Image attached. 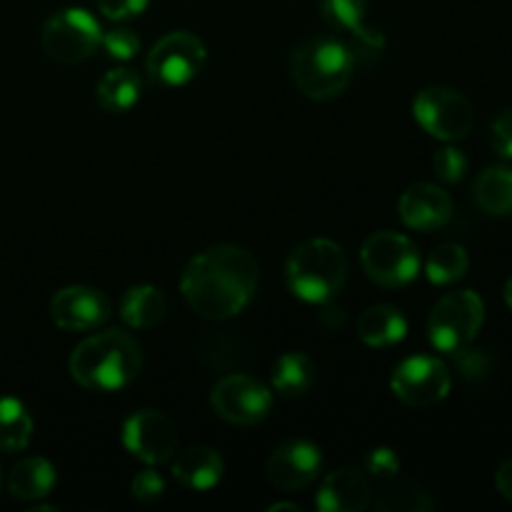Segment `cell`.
I'll use <instances>...</instances> for the list:
<instances>
[{
	"label": "cell",
	"instance_id": "6da1fadb",
	"mask_svg": "<svg viewBox=\"0 0 512 512\" xmlns=\"http://www.w3.org/2000/svg\"><path fill=\"white\" fill-rule=\"evenodd\" d=\"M258 290V263L240 245L220 243L195 255L183 270L180 293L205 320H228L243 313Z\"/></svg>",
	"mask_w": 512,
	"mask_h": 512
},
{
	"label": "cell",
	"instance_id": "7a4b0ae2",
	"mask_svg": "<svg viewBox=\"0 0 512 512\" xmlns=\"http://www.w3.org/2000/svg\"><path fill=\"white\" fill-rule=\"evenodd\" d=\"M70 378L85 390L113 393L133 383L143 370V350L133 335L105 330L90 335L70 353Z\"/></svg>",
	"mask_w": 512,
	"mask_h": 512
},
{
	"label": "cell",
	"instance_id": "3957f363",
	"mask_svg": "<svg viewBox=\"0 0 512 512\" xmlns=\"http://www.w3.org/2000/svg\"><path fill=\"white\" fill-rule=\"evenodd\" d=\"M345 280H348V258L343 248L328 238L305 240L285 263V283L290 293L305 303H330L343 293Z\"/></svg>",
	"mask_w": 512,
	"mask_h": 512
},
{
	"label": "cell",
	"instance_id": "277c9868",
	"mask_svg": "<svg viewBox=\"0 0 512 512\" xmlns=\"http://www.w3.org/2000/svg\"><path fill=\"white\" fill-rule=\"evenodd\" d=\"M355 63L340 38H310L290 55V78L310 100H333L348 90Z\"/></svg>",
	"mask_w": 512,
	"mask_h": 512
},
{
	"label": "cell",
	"instance_id": "5b68a950",
	"mask_svg": "<svg viewBox=\"0 0 512 512\" xmlns=\"http://www.w3.org/2000/svg\"><path fill=\"white\" fill-rule=\"evenodd\" d=\"M485 323V305L475 290H455L440 298L428 315V338L440 353L455 355L473 345Z\"/></svg>",
	"mask_w": 512,
	"mask_h": 512
},
{
	"label": "cell",
	"instance_id": "8992f818",
	"mask_svg": "<svg viewBox=\"0 0 512 512\" xmlns=\"http://www.w3.org/2000/svg\"><path fill=\"white\" fill-rule=\"evenodd\" d=\"M360 265L373 283L400 288L418 278L420 255L413 240L393 230H378L360 248Z\"/></svg>",
	"mask_w": 512,
	"mask_h": 512
},
{
	"label": "cell",
	"instance_id": "52a82bcc",
	"mask_svg": "<svg viewBox=\"0 0 512 512\" xmlns=\"http://www.w3.org/2000/svg\"><path fill=\"white\" fill-rule=\"evenodd\" d=\"M413 115L425 133L455 143L473 133L475 108L463 93L445 85H430L413 100Z\"/></svg>",
	"mask_w": 512,
	"mask_h": 512
},
{
	"label": "cell",
	"instance_id": "ba28073f",
	"mask_svg": "<svg viewBox=\"0 0 512 512\" xmlns=\"http://www.w3.org/2000/svg\"><path fill=\"white\" fill-rule=\"evenodd\" d=\"M100 25L88 10L65 8L60 13L50 15L40 33L45 55L55 63L75 65L88 60L100 45Z\"/></svg>",
	"mask_w": 512,
	"mask_h": 512
},
{
	"label": "cell",
	"instance_id": "9c48e42d",
	"mask_svg": "<svg viewBox=\"0 0 512 512\" xmlns=\"http://www.w3.org/2000/svg\"><path fill=\"white\" fill-rule=\"evenodd\" d=\"M205 60H208V50H205L203 40L198 35L178 30V33L163 35L153 45L148 60H145V68L155 83L178 88V85L198 78Z\"/></svg>",
	"mask_w": 512,
	"mask_h": 512
},
{
	"label": "cell",
	"instance_id": "30bf717a",
	"mask_svg": "<svg viewBox=\"0 0 512 512\" xmlns=\"http://www.w3.org/2000/svg\"><path fill=\"white\" fill-rule=\"evenodd\" d=\"M210 408L225 423L248 428V425H258L268 418L270 408H273V393L258 378L243 373L225 375L213 385Z\"/></svg>",
	"mask_w": 512,
	"mask_h": 512
},
{
	"label": "cell",
	"instance_id": "8fae6325",
	"mask_svg": "<svg viewBox=\"0 0 512 512\" xmlns=\"http://www.w3.org/2000/svg\"><path fill=\"white\" fill-rule=\"evenodd\" d=\"M450 370L443 360L418 355L408 358L390 375V390L410 408H433L450 393Z\"/></svg>",
	"mask_w": 512,
	"mask_h": 512
},
{
	"label": "cell",
	"instance_id": "7c38bea8",
	"mask_svg": "<svg viewBox=\"0 0 512 512\" xmlns=\"http://www.w3.org/2000/svg\"><path fill=\"white\" fill-rule=\"evenodd\" d=\"M123 445L145 465L168 463L178 450V428L160 410H138L123 425Z\"/></svg>",
	"mask_w": 512,
	"mask_h": 512
},
{
	"label": "cell",
	"instance_id": "4fadbf2b",
	"mask_svg": "<svg viewBox=\"0 0 512 512\" xmlns=\"http://www.w3.org/2000/svg\"><path fill=\"white\" fill-rule=\"evenodd\" d=\"M110 315H113V303L108 295L98 288H88V285H68L50 300L53 323L70 333H85V330L98 328Z\"/></svg>",
	"mask_w": 512,
	"mask_h": 512
},
{
	"label": "cell",
	"instance_id": "5bb4252c",
	"mask_svg": "<svg viewBox=\"0 0 512 512\" xmlns=\"http://www.w3.org/2000/svg\"><path fill=\"white\" fill-rule=\"evenodd\" d=\"M323 458L320 450L308 440H288L273 450L268 458L265 473L270 485L278 490H303L320 475Z\"/></svg>",
	"mask_w": 512,
	"mask_h": 512
},
{
	"label": "cell",
	"instance_id": "9a60e30c",
	"mask_svg": "<svg viewBox=\"0 0 512 512\" xmlns=\"http://www.w3.org/2000/svg\"><path fill=\"white\" fill-rule=\"evenodd\" d=\"M398 213L408 228L413 230H438L450 223L455 208L453 198L443 188L433 183H415L400 195Z\"/></svg>",
	"mask_w": 512,
	"mask_h": 512
},
{
	"label": "cell",
	"instance_id": "2e32d148",
	"mask_svg": "<svg viewBox=\"0 0 512 512\" xmlns=\"http://www.w3.org/2000/svg\"><path fill=\"white\" fill-rule=\"evenodd\" d=\"M315 505L320 512H363L373 505V485L365 470H333L320 483Z\"/></svg>",
	"mask_w": 512,
	"mask_h": 512
},
{
	"label": "cell",
	"instance_id": "e0dca14e",
	"mask_svg": "<svg viewBox=\"0 0 512 512\" xmlns=\"http://www.w3.org/2000/svg\"><path fill=\"white\" fill-rule=\"evenodd\" d=\"M225 473V463L220 453L208 445H195L180 453L173 463V478L178 480L183 488L195 490V493H205V490L215 488Z\"/></svg>",
	"mask_w": 512,
	"mask_h": 512
},
{
	"label": "cell",
	"instance_id": "ac0fdd59",
	"mask_svg": "<svg viewBox=\"0 0 512 512\" xmlns=\"http://www.w3.org/2000/svg\"><path fill=\"white\" fill-rule=\"evenodd\" d=\"M55 468L45 458H23L13 465L8 475V490L15 500L23 503H38L48 498L50 490L55 488Z\"/></svg>",
	"mask_w": 512,
	"mask_h": 512
},
{
	"label": "cell",
	"instance_id": "d6986e66",
	"mask_svg": "<svg viewBox=\"0 0 512 512\" xmlns=\"http://www.w3.org/2000/svg\"><path fill=\"white\" fill-rule=\"evenodd\" d=\"M408 333V320L395 305H373L358 318V335L370 348H390Z\"/></svg>",
	"mask_w": 512,
	"mask_h": 512
},
{
	"label": "cell",
	"instance_id": "ffe728a7",
	"mask_svg": "<svg viewBox=\"0 0 512 512\" xmlns=\"http://www.w3.org/2000/svg\"><path fill=\"white\" fill-rule=\"evenodd\" d=\"M168 313V298L155 285H135L120 300V318L135 330H150L163 323Z\"/></svg>",
	"mask_w": 512,
	"mask_h": 512
},
{
	"label": "cell",
	"instance_id": "44dd1931",
	"mask_svg": "<svg viewBox=\"0 0 512 512\" xmlns=\"http://www.w3.org/2000/svg\"><path fill=\"white\" fill-rule=\"evenodd\" d=\"M143 93V83L135 75V70L115 68L100 78L98 88H95V100L105 113H128Z\"/></svg>",
	"mask_w": 512,
	"mask_h": 512
},
{
	"label": "cell",
	"instance_id": "7402d4cb",
	"mask_svg": "<svg viewBox=\"0 0 512 512\" xmlns=\"http://www.w3.org/2000/svg\"><path fill=\"white\" fill-rule=\"evenodd\" d=\"M315 363L310 355L300 353H285L275 360L273 365V388L275 393L283 398H303L310 393L315 385Z\"/></svg>",
	"mask_w": 512,
	"mask_h": 512
},
{
	"label": "cell",
	"instance_id": "603a6c76",
	"mask_svg": "<svg viewBox=\"0 0 512 512\" xmlns=\"http://www.w3.org/2000/svg\"><path fill=\"white\" fill-rule=\"evenodd\" d=\"M475 203L483 213L510 215L512 213V170L510 168H488L478 175L473 185Z\"/></svg>",
	"mask_w": 512,
	"mask_h": 512
},
{
	"label": "cell",
	"instance_id": "cb8c5ba5",
	"mask_svg": "<svg viewBox=\"0 0 512 512\" xmlns=\"http://www.w3.org/2000/svg\"><path fill=\"white\" fill-rule=\"evenodd\" d=\"M373 505L380 512H430L435 508V500L415 480L390 478L378 498H373Z\"/></svg>",
	"mask_w": 512,
	"mask_h": 512
},
{
	"label": "cell",
	"instance_id": "d4e9b609",
	"mask_svg": "<svg viewBox=\"0 0 512 512\" xmlns=\"http://www.w3.org/2000/svg\"><path fill=\"white\" fill-rule=\"evenodd\" d=\"M33 438V418L15 398H0V453H23Z\"/></svg>",
	"mask_w": 512,
	"mask_h": 512
},
{
	"label": "cell",
	"instance_id": "484cf974",
	"mask_svg": "<svg viewBox=\"0 0 512 512\" xmlns=\"http://www.w3.org/2000/svg\"><path fill=\"white\" fill-rule=\"evenodd\" d=\"M468 268H470L468 250L458 243L435 245L433 253L428 255V263H425L428 280L435 285L458 283L460 278H465Z\"/></svg>",
	"mask_w": 512,
	"mask_h": 512
},
{
	"label": "cell",
	"instance_id": "4316f807",
	"mask_svg": "<svg viewBox=\"0 0 512 512\" xmlns=\"http://www.w3.org/2000/svg\"><path fill=\"white\" fill-rule=\"evenodd\" d=\"M340 40L348 48L350 58L355 65H363L370 68L373 63H378L380 55L385 50V38L378 28H370V25L360 23L358 28L348 30V33H340Z\"/></svg>",
	"mask_w": 512,
	"mask_h": 512
},
{
	"label": "cell",
	"instance_id": "83f0119b",
	"mask_svg": "<svg viewBox=\"0 0 512 512\" xmlns=\"http://www.w3.org/2000/svg\"><path fill=\"white\" fill-rule=\"evenodd\" d=\"M365 8H368V0H320L323 20L335 33H348L365 23Z\"/></svg>",
	"mask_w": 512,
	"mask_h": 512
},
{
	"label": "cell",
	"instance_id": "f1b7e54d",
	"mask_svg": "<svg viewBox=\"0 0 512 512\" xmlns=\"http://www.w3.org/2000/svg\"><path fill=\"white\" fill-rule=\"evenodd\" d=\"M430 168H433L435 178L443 180V183H460L465 170H468V160H465V155L460 153L458 148L445 145V148H440L438 153L433 155Z\"/></svg>",
	"mask_w": 512,
	"mask_h": 512
},
{
	"label": "cell",
	"instance_id": "f546056e",
	"mask_svg": "<svg viewBox=\"0 0 512 512\" xmlns=\"http://www.w3.org/2000/svg\"><path fill=\"white\" fill-rule=\"evenodd\" d=\"M453 358H455V363H458L460 375H463L465 380H473V383L488 378L495 368V363H493V358H490L488 350H473L470 345L468 348L458 350Z\"/></svg>",
	"mask_w": 512,
	"mask_h": 512
},
{
	"label": "cell",
	"instance_id": "4dcf8cb0",
	"mask_svg": "<svg viewBox=\"0 0 512 512\" xmlns=\"http://www.w3.org/2000/svg\"><path fill=\"white\" fill-rule=\"evenodd\" d=\"M100 45L105 48V53L115 60H130L138 55L140 50V40L138 35L133 33L130 28H115L110 33H105L100 38Z\"/></svg>",
	"mask_w": 512,
	"mask_h": 512
},
{
	"label": "cell",
	"instance_id": "1f68e13d",
	"mask_svg": "<svg viewBox=\"0 0 512 512\" xmlns=\"http://www.w3.org/2000/svg\"><path fill=\"white\" fill-rule=\"evenodd\" d=\"M365 475L375 480H390L398 475L400 460L390 448H375L365 455Z\"/></svg>",
	"mask_w": 512,
	"mask_h": 512
},
{
	"label": "cell",
	"instance_id": "d6a6232c",
	"mask_svg": "<svg viewBox=\"0 0 512 512\" xmlns=\"http://www.w3.org/2000/svg\"><path fill=\"white\" fill-rule=\"evenodd\" d=\"M130 493H133V498L138 500V503L148 505L163 498L165 483L155 470H143V473L135 475L133 483H130Z\"/></svg>",
	"mask_w": 512,
	"mask_h": 512
},
{
	"label": "cell",
	"instance_id": "836d02e7",
	"mask_svg": "<svg viewBox=\"0 0 512 512\" xmlns=\"http://www.w3.org/2000/svg\"><path fill=\"white\" fill-rule=\"evenodd\" d=\"M98 10L110 20H128L143 13L150 0H95Z\"/></svg>",
	"mask_w": 512,
	"mask_h": 512
},
{
	"label": "cell",
	"instance_id": "e575fe53",
	"mask_svg": "<svg viewBox=\"0 0 512 512\" xmlns=\"http://www.w3.org/2000/svg\"><path fill=\"white\" fill-rule=\"evenodd\" d=\"M490 135H493V148L498 150L503 158L512 160V108L503 110V113L493 120Z\"/></svg>",
	"mask_w": 512,
	"mask_h": 512
},
{
	"label": "cell",
	"instance_id": "d590c367",
	"mask_svg": "<svg viewBox=\"0 0 512 512\" xmlns=\"http://www.w3.org/2000/svg\"><path fill=\"white\" fill-rule=\"evenodd\" d=\"M318 323L323 325L325 330H330V333H335V330H340L345 325V310L343 308H335V305H328L325 303L323 313L318 315Z\"/></svg>",
	"mask_w": 512,
	"mask_h": 512
},
{
	"label": "cell",
	"instance_id": "8d00e7d4",
	"mask_svg": "<svg viewBox=\"0 0 512 512\" xmlns=\"http://www.w3.org/2000/svg\"><path fill=\"white\" fill-rule=\"evenodd\" d=\"M495 485H498L500 495L508 498L512 503V458L505 460V463L498 468V473H495Z\"/></svg>",
	"mask_w": 512,
	"mask_h": 512
},
{
	"label": "cell",
	"instance_id": "74e56055",
	"mask_svg": "<svg viewBox=\"0 0 512 512\" xmlns=\"http://www.w3.org/2000/svg\"><path fill=\"white\" fill-rule=\"evenodd\" d=\"M270 512H278V510H293V512H300V508L295 503H275V505H270L268 508Z\"/></svg>",
	"mask_w": 512,
	"mask_h": 512
},
{
	"label": "cell",
	"instance_id": "f35d334b",
	"mask_svg": "<svg viewBox=\"0 0 512 512\" xmlns=\"http://www.w3.org/2000/svg\"><path fill=\"white\" fill-rule=\"evenodd\" d=\"M505 303H508V308L512 310V278L508 280V285H505Z\"/></svg>",
	"mask_w": 512,
	"mask_h": 512
},
{
	"label": "cell",
	"instance_id": "ab89813d",
	"mask_svg": "<svg viewBox=\"0 0 512 512\" xmlns=\"http://www.w3.org/2000/svg\"><path fill=\"white\" fill-rule=\"evenodd\" d=\"M0 485H3V478H0Z\"/></svg>",
	"mask_w": 512,
	"mask_h": 512
}]
</instances>
